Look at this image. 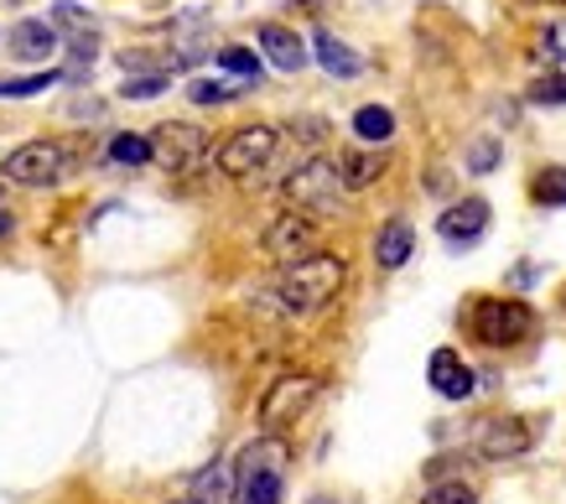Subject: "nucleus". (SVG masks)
Wrapping results in <instances>:
<instances>
[{"mask_svg": "<svg viewBox=\"0 0 566 504\" xmlns=\"http://www.w3.org/2000/svg\"><path fill=\"white\" fill-rule=\"evenodd\" d=\"M344 281H348L344 255H333V250H312V255H302V261L281 265L275 296L286 302V313H323L327 302L344 292Z\"/></svg>", "mask_w": 566, "mask_h": 504, "instance_id": "f257e3e1", "label": "nucleus"}, {"mask_svg": "<svg viewBox=\"0 0 566 504\" xmlns=\"http://www.w3.org/2000/svg\"><path fill=\"white\" fill-rule=\"evenodd\" d=\"M317 396H323V380H317V375H281V380L265 390V400H260V427L271 437H281L286 427H296V421L317 406Z\"/></svg>", "mask_w": 566, "mask_h": 504, "instance_id": "f03ea898", "label": "nucleus"}, {"mask_svg": "<svg viewBox=\"0 0 566 504\" xmlns=\"http://www.w3.org/2000/svg\"><path fill=\"white\" fill-rule=\"evenodd\" d=\"M69 172H73V157L57 140H27L0 167V177L17 182V188H52V182H63Z\"/></svg>", "mask_w": 566, "mask_h": 504, "instance_id": "7ed1b4c3", "label": "nucleus"}, {"mask_svg": "<svg viewBox=\"0 0 566 504\" xmlns=\"http://www.w3.org/2000/svg\"><path fill=\"white\" fill-rule=\"evenodd\" d=\"M531 328H535L531 302H515V296H483L479 313H473V333H479V344H489V348L525 344Z\"/></svg>", "mask_w": 566, "mask_h": 504, "instance_id": "20e7f679", "label": "nucleus"}, {"mask_svg": "<svg viewBox=\"0 0 566 504\" xmlns=\"http://www.w3.org/2000/svg\"><path fill=\"white\" fill-rule=\"evenodd\" d=\"M275 151H281V130L275 125H244L213 151V161H219L223 177H255L275 161Z\"/></svg>", "mask_w": 566, "mask_h": 504, "instance_id": "39448f33", "label": "nucleus"}, {"mask_svg": "<svg viewBox=\"0 0 566 504\" xmlns=\"http://www.w3.org/2000/svg\"><path fill=\"white\" fill-rule=\"evenodd\" d=\"M281 192H286V203L296 213H333L338 198H344V177H338L333 161H302Z\"/></svg>", "mask_w": 566, "mask_h": 504, "instance_id": "423d86ee", "label": "nucleus"}, {"mask_svg": "<svg viewBox=\"0 0 566 504\" xmlns=\"http://www.w3.org/2000/svg\"><path fill=\"white\" fill-rule=\"evenodd\" d=\"M146 140H151V161L156 167H167V172H192V167L208 157V130L182 125V120L156 125Z\"/></svg>", "mask_w": 566, "mask_h": 504, "instance_id": "0eeeda50", "label": "nucleus"}, {"mask_svg": "<svg viewBox=\"0 0 566 504\" xmlns=\"http://www.w3.org/2000/svg\"><path fill=\"white\" fill-rule=\"evenodd\" d=\"M535 442V427L520 417H499V421H483L479 432H473V448L483 452V458H494V463H504V458H520V452H531Z\"/></svg>", "mask_w": 566, "mask_h": 504, "instance_id": "6e6552de", "label": "nucleus"}, {"mask_svg": "<svg viewBox=\"0 0 566 504\" xmlns=\"http://www.w3.org/2000/svg\"><path fill=\"white\" fill-rule=\"evenodd\" d=\"M260 244H265V255L281 265L302 261V255H312V219H302V213H281V219H271V229L260 234Z\"/></svg>", "mask_w": 566, "mask_h": 504, "instance_id": "1a4fd4ad", "label": "nucleus"}, {"mask_svg": "<svg viewBox=\"0 0 566 504\" xmlns=\"http://www.w3.org/2000/svg\"><path fill=\"white\" fill-rule=\"evenodd\" d=\"M437 234H442L447 244H458V250L479 244L483 234H489V203H483V198H463V203H452V209L437 219Z\"/></svg>", "mask_w": 566, "mask_h": 504, "instance_id": "9d476101", "label": "nucleus"}, {"mask_svg": "<svg viewBox=\"0 0 566 504\" xmlns=\"http://www.w3.org/2000/svg\"><path fill=\"white\" fill-rule=\"evenodd\" d=\"M260 53L271 57V69H281V73L307 69V42H302L292 27H281V21H265V27H260Z\"/></svg>", "mask_w": 566, "mask_h": 504, "instance_id": "9b49d317", "label": "nucleus"}, {"mask_svg": "<svg viewBox=\"0 0 566 504\" xmlns=\"http://www.w3.org/2000/svg\"><path fill=\"white\" fill-rule=\"evenodd\" d=\"M427 380L442 400H468L473 396V369H468L452 348H437V354L427 359Z\"/></svg>", "mask_w": 566, "mask_h": 504, "instance_id": "f8f14e48", "label": "nucleus"}, {"mask_svg": "<svg viewBox=\"0 0 566 504\" xmlns=\"http://www.w3.org/2000/svg\"><path fill=\"white\" fill-rule=\"evenodd\" d=\"M192 504H240V473L229 458H213L192 479Z\"/></svg>", "mask_w": 566, "mask_h": 504, "instance_id": "ddd939ff", "label": "nucleus"}, {"mask_svg": "<svg viewBox=\"0 0 566 504\" xmlns=\"http://www.w3.org/2000/svg\"><path fill=\"white\" fill-rule=\"evenodd\" d=\"M286 463H292V448H286V437H271L260 432L255 442H244L240 458H234V473H286Z\"/></svg>", "mask_w": 566, "mask_h": 504, "instance_id": "4468645a", "label": "nucleus"}, {"mask_svg": "<svg viewBox=\"0 0 566 504\" xmlns=\"http://www.w3.org/2000/svg\"><path fill=\"white\" fill-rule=\"evenodd\" d=\"M416 255V229L411 219H390V224L375 234V261L379 271H400V265Z\"/></svg>", "mask_w": 566, "mask_h": 504, "instance_id": "2eb2a0df", "label": "nucleus"}, {"mask_svg": "<svg viewBox=\"0 0 566 504\" xmlns=\"http://www.w3.org/2000/svg\"><path fill=\"white\" fill-rule=\"evenodd\" d=\"M312 57L323 63L333 78H354V73L364 69V57L348 48V42H338L333 32H312Z\"/></svg>", "mask_w": 566, "mask_h": 504, "instance_id": "dca6fc26", "label": "nucleus"}, {"mask_svg": "<svg viewBox=\"0 0 566 504\" xmlns=\"http://www.w3.org/2000/svg\"><path fill=\"white\" fill-rule=\"evenodd\" d=\"M11 53L27 57V63H42V57L57 53V32L48 21H17L11 27Z\"/></svg>", "mask_w": 566, "mask_h": 504, "instance_id": "f3484780", "label": "nucleus"}, {"mask_svg": "<svg viewBox=\"0 0 566 504\" xmlns=\"http://www.w3.org/2000/svg\"><path fill=\"white\" fill-rule=\"evenodd\" d=\"M52 32H63L69 42H84V36H99V21H94V11H84L78 0H57L48 17Z\"/></svg>", "mask_w": 566, "mask_h": 504, "instance_id": "a211bd4d", "label": "nucleus"}, {"mask_svg": "<svg viewBox=\"0 0 566 504\" xmlns=\"http://www.w3.org/2000/svg\"><path fill=\"white\" fill-rule=\"evenodd\" d=\"M354 136H359L364 146H385V140H395V115L385 105H364L359 115H354Z\"/></svg>", "mask_w": 566, "mask_h": 504, "instance_id": "6ab92c4d", "label": "nucleus"}, {"mask_svg": "<svg viewBox=\"0 0 566 504\" xmlns=\"http://www.w3.org/2000/svg\"><path fill=\"white\" fill-rule=\"evenodd\" d=\"M385 172V157H364V151H348L344 161H338V177H344V192H359L369 188L375 177Z\"/></svg>", "mask_w": 566, "mask_h": 504, "instance_id": "aec40b11", "label": "nucleus"}, {"mask_svg": "<svg viewBox=\"0 0 566 504\" xmlns=\"http://www.w3.org/2000/svg\"><path fill=\"white\" fill-rule=\"evenodd\" d=\"M286 473H244L240 479V504H281Z\"/></svg>", "mask_w": 566, "mask_h": 504, "instance_id": "412c9836", "label": "nucleus"}, {"mask_svg": "<svg viewBox=\"0 0 566 504\" xmlns=\"http://www.w3.org/2000/svg\"><path fill=\"white\" fill-rule=\"evenodd\" d=\"M531 198L541 203V209H562L566 203V167H546V172H535Z\"/></svg>", "mask_w": 566, "mask_h": 504, "instance_id": "4be33fe9", "label": "nucleus"}, {"mask_svg": "<svg viewBox=\"0 0 566 504\" xmlns=\"http://www.w3.org/2000/svg\"><path fill=\"white\" fill-rule=\"evenodd\" d=\"M109 161H120V167H140V161H151V140L136 136V130H125V136L109 140Z\"/></svg>", "mask_w": 566, "mask_h": 504, "instance_id": "5701e85b", "label": "nucleus"}, {"mask_svg": "<svg viewBox=\"0 0 566 504\" xmlns=\"http://www.w3.org/2000/svg\"><path fill=\"white\" fill-rule=\"evenodd\" d=\"M213 57H219L223 73H234V78H244V84H255L260 78V57L250 53V48H219Z\"/></svg>", "mask_w": 566, "mask_h": 504, "instance_id": "b1692460", "label": "nucleus"}, {"mask_svg": "<svg viewBox=\"0 0 566 504\" xmlns=\"http://www.w3.org/2000/svg\"><path fill=\"white\" fill-rule=\"evenodd\" d=\"M57 84V73H32V78H0V99H32Z\"/></svg>", "mask_w": 566, "mask_h": 504, "instance_id": "393cba45", "label": "nucleus"}, {"mask_svg": "<svg viewBox=\"0 0 566 504\" xmlns=\"http://www.w3.org/2000/svg\"><path fill=\"white\" fill-rule=\"evenodd\" d=\"M535 63H562L566 57V32L562 27H556V21H546V27H541V32H535Z\"/></svg>", "mask_w": 566, "mask_h": 504, "instance_id": "a878e982", "label": "nucleus"}, {"mask_svg": "<svg viewBox=\"0 0 566 504\" xmlns=\"http://www.w3.org/2000/svg\"><path fill=\"white\" fill-rule=\"evenodd\" d=\"M188 99L192 105H229V99H240V94H234V84H219V78H192Z\"/></svg>", "mask_w": 566, "mask_h": 504, "instance_id": "bb28decb", "label": "nucleus"}, {"mask_svg": "<svg viewBox=\"0 0 566 504\" xmlns=\"http://www.w3.org/2000/svg\"><path fill=\"white\" fill-rule=\"evenodd\" d=\"M531 105H566V73H546L531 84Z\"/></svg>", "mask_w": 566, "mask_h": 504, "instance_id": "cd10ccee", "label": "nucleus"}, {"mask_svg": "<svg viewBox=\"0 0 566 504\" xmlns=\"http://www.w3.org/2000/svg\"><path fill=\"white\" fill-rule=\"evenodd\" d=\"M421 504H479V494L468 484H458V479H447V484H431Z\"/></svg>", "mask_w": 566, "mask_h": 504, "instance_id": "c85d7f7f", "label": "nucleus"}, {"mask_svg": "<svg viewBox=\"0 0 566 504\" xmlns=\"http://www.w3.org/2000/svg\"><path fill=\"white\" fill-rule=\"evenodd\" d=\"M120 94H125V99H156V94H167V73H146V78H140V73H130Z\"/></svg>", "mask_w": 566, "mask_h": 504, "instance_id": "c756f323", "label": "nucleus"}, {"mask_svg": "<svg viewBox=\"0 0 566 504\" xmlns=\"http://www.w3.org/2000/svg\"><path fill=\"white\" fill-rule=\"evenodd\" d=\"M499 167V140H479L468 146V172H494Z\"/></svg>", "mask_w": 566, "mask_h": 504, "instance_id": "7c9ffc66", "label": "nucleus"}, {"mask_svg": "<svg viewBox=\"0 0 566 504\" xmlns=\"http://www.w3.org/2000/svg\"><path fill=\"white\" fill-rule=\"evenodd\" d=\"M11 229H17V219H11V213L0 209V234H11Z\"/></svg>", "mask_w": 566, "mask_h": 504, "instance_id": "2f4dec72", "label": "nucleus"}, {"mask_svg": "<svg viewBox=\"0 0 566 504\" xmlns=\"http://www.w3.org/2000/svg\"><path fill=\"white\" fill-rule=\"evenodd\" d=\"M312 504H338V500H312Z\"/></svg>", "mask_w": 566, "mask_h": 504, "instance_id": "473e14b6", "label": "nucleus"}, {"mask_svg": "<svg viewBox=\"0 0 566 504\" xmlns=\"http://www.w3.org/2000/svg\"><path fill=\"white\" fill-rule=\"evenodd\" d=\"M172 504H192V500H172Z\"/></svg>", "mask_w": 566, "mask_h": 504, "instance_id": "72a5a7b5", "label": "nucleus"}]
</instances>
